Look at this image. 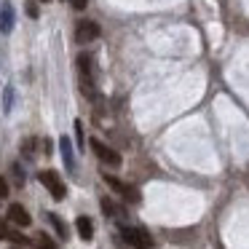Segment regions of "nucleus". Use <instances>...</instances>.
Returning a JSON list of instances; mask_svg holds the SVG:
<instances>
[{"mask_svg":"<svg viewBox=\"0 0 249 249\" xmlns=\"http://www.w3.org/2000/svg\"><path fill=\"white\" fill-rule=\"evenodd\" d=\"M78 65V83H81V91L86 97L97 99V78H94V59L89 54H81L75 59Z\"/></svg>","mask_w":249,"mask_h":249,"instance_id":"1","label":"nucleus"},{"mask_svg":"<svg viewBox=\"0 0 249 249\" xmlns=\"http://www.w3.org/2000/svg\"><path fill=\"white\" fill-rule=\"evenodd\" d=\"M121 236H124V241L129 244V247H134V249H150L153 247V238H150V233H147L145 228L124 225L121 228Z\"/></svg>","mask_w":249,"mask_h":249,"instance_id":"2","label":"nucleus"},{"mask_svg":"<svg viewBox=\"0 0 249 249\" xmlns=\"http://www.w3.org/2000/svg\"><path fill=\"white\" fill-rule=\"evenodd\" d=\"M38 179H40V185H43V188L49 190L51 196H54V201H65L67 188H65V182L59 179V174H56L54 169H46V172H40Z\"/></svg>","mask_w":249,"mask_h":249,"instance_id":"3","label":"nucleus"},{"mask_svg":"<svg viewBox=\"0 0 249 249\" xmlns=\"http://www.w3.org/2000/svg\"><path fill=\"white\" fill-rule=\"evenodd\" d=\"M99 24L97 22H89V19H83V22H78V27H75V40L78 43H91V40H97L99 38Z\"/></svg>","mask_w":249,"mask_h":249,"instance_id":"4","label":"nucleus"},{"mask_svg":"<svg viewBox=\"0 0 249 249\" xmlns=\"http://www.w3.org/2000/svg\"><path fill=\"white\" fill-rule=\"evenodd\" d=\"M105 182L110 185V188L115 190V193H121L124 196L126 201H131V204H137V201H140V193H137V188H131V185H126V182H121L118 177H113V174H105Z\"/></svg>","mask_w":249,"mask_h":249,"instance_id":"5","label":"nucleus"},{"mask_svg":"<svg viewBox=\"0 0 249 249\" xmlns=\"http://www.w3.org/2000/svg\"><path fill=\"white\" fill-rule=\"evenodd\" d=\"M89 145H91V150L97 153V158H99L102 163H107V166H121V156H118L115 150H110V147L105 145V142H99V140H91Z\"/></svg>","mask_w":249,"mask_h":249,"instance_id":"6","label":"nucleus"},{"mask_svg":"<svg viewBox=\"0 0 249 249\" xmlns=\"http://www.w3.org/2000/svg\"><path fill=\"white\" fill-rule=\"evenodd\" d=\"M14 22H17V14H14V6L8 3V0H3V3H0V33H3V35H11Z\"/></svg>","mask_w":249,"mask_h":249,"instance_id":"7","label":"nucleus"},{"mask_svg":"<svg viewBox=\"0 0 249 249\" xmlns=\"http://www.w3.org/2000/svg\"><path fill=\"white\" fill-rule=\"evenodd\" d=\"M8 220H11L14 225H19V228H27L30 222H33V217L27 214V209H24L22 204H11L8 206Z\"/></svg>","mask_w":249,"mask_h":249,"instance_id":"8","label":"nucleus"},{"mask_svg":"<svg viewBox=\"0 0 249 249\" xmlns=\"http://www.w3.org/2000/svg\"><path fill=\"white\" fill-rule=\"evenodd\" d=\"M75 228H78V236H81L83 241H91V238H94V222L89 220V217H78Z\"/></svg>","mask_w":249,"mask_h":249,"instance_id":"9","label":"nucleus"},{"mask_svg":"<svg viewBox=\"0 0 249 249\" xmlns=\"http://www.w3.org/2000/svg\"><path fill=\"white\" fill-rule=\"evenodd\" d=\"M59 150H62V158H65V163H67V169H75V156H72V145H70V140L67 137H62L59 140Z\"/></svg>","mask_w":249,"mask_h":249,"instance_id":"10","label":"nucleus"},{"mask_svg":"<svg viewBox=\"0 0 249 249\" xmlns=\"http://www.w3.org/2000/svg\"><path fill=\"white\" fill-rule=\"evenodd\" d=\"M46 217H49V222H51V225H54L56 236H59L62 241H67V238H70V236H67V233H70V231H67V225H65V222H62V217H59V214H54V212H49V214H46Z\"/></svg>","mask_w":249,"mask_h":249,"instance_id":"11","label":"nucleus"},{"mask_svg":"<svg viewBox=\"0 0 249 249\" xmlns=\"http://www.w3.org/2000/svg\"><path fill=\"white\" fill-rule=\"evenodd\" d=\"M102 212H105V214H110V217H121V214H124V212H121L110 198H102Z\"/></svg>","mask_w":249,"mask_h":249,"instance_id":"12","label":"nucleus"},{"mask_svg":"<svg viewBox=\"0 0 249 249\" xmlns=\"http://www.w3.org/2000/svg\"><path fill=\"white\" fill-rule=\"evenodd\" d=\"M11 102H14V86H6V99H3V113H11Z\"/></svg>","mask_w":249,"mask_h":249,"instance_id":"13","label":"nucleus"},{"mask_svg":"<svg viewBox=\"0 0 249 249\" xmlns=\"http://www.w3.org/2000/svg\"><path fill=\"white\" fill-rule=\"evenodd\" d=\"M35 145H38V140H24V156L27 158H35Z\"/></svg>","mask_w":249,"mask_h":249,"instance_id":"14","label":"nucleus"},{"mask_svg":"<svg viewBox=\"0 0 249 249\" xmlns=\"http://www.w3.org/2000/svg\"><path fill=\"white\" fill-rule=\"evenodd\" d=\"M38 247H40V249H56V244L51 241L46 233H40V236H38Z\"/></svg>","mask_w":249,"mask_h":249,"instance_id":"15","label":"nucleus"},{"mask_svg":"<svg viewBox=\"0 0 249 249\" xmlns=\"http://www.w3.org/2000/svg\"><path fill=\"white\" fill-rule=\"evenodd\" d=\"M75 137H78V147L86 145V140H83V121H75Z\"/></svg>","mask_w":249,"mask_h":249,"instance_id":"16","label":"nucleus"},{"mask_svg":"<svg viewBox=\"0 0 249 249\" xmlns=\"http://www.w3.org/2000/svg\"><path fill=\"white\" fill-rule=\"evenodd\" d=\"M24 11H27V17H33V19H38V3H35V0H30L27 6H24Z\"/></svg>","mask_w":249,"mask_h":249,"instance_id":"17","label":"nucleus"},{"mask_svg":"<svg viewBox=\"0 0 249 249\" xmlns=\"http://www.w3.org/2000/svg\"><path fill=\"white\" fill-rule=\"evenodd\" d=\"M8 238H11V241H17V244H22V247H27V244H30V238L22 236V233H8Z\"/></svg>","mask_w":249,"mask_h":249,"instance_id":"18","label":"nucleus"},{"mask_svg":"<svg viewBox=\"0 0 249 249\" xmlns=\"http://www.w3.org/2000/svg\"><path fill=\"white\" fill-rule=\"evenodd\" d=\"M6 196H8V182L0 177V198H6Z\"/></svg>","mask_w":249,"mask_h":249,"instance_id":"19","label":"nucleus"},{"mask_svg":"<svg viewBox=\"0 0 249 249\" xmlns=\"http://www.w3.org/2000/svg\"><path fill=\"white\" fill-rule=\"evenodd\" d=\"M8 225H6V220H0V238H8Z\"/></svg>","mask_w":249,"mask_h":249,"instance_id":"20","label":"nucleus"},{"mask_svg":"<svg viewBox=\"0 0 249 249\" xmlns=\"http://www.w3.org/2000/svg\"><path fill=\"white\" fill-rule=\"evenodd\" d=\"M86 3H89V0H72V8H75V11H83Z\"/></svg>","mask_w":249,"mask_h":249,"instance_id":"21","label":"nucleus"},{"mask_svg":"<svg viewBox=\"0 0 249 249\" xmlns=\"http://www.w3.org/2000/svg\"><path fill=\"white\" fill-rule=\"evenodd\" d=\"M43 3H51V0H43Z\"/></svg>","mask_w":249,"mask_h":249,"instance_id":"22","label":"nucleus"}]
</instances>
